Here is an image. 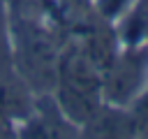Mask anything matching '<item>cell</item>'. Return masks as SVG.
Masks as SVG:
<instances>
[{
  "label": "cell",
  "instance_id": "6da1fadb",
  "mask_svg": "<svg viewBox=\"0 0 148 139\" xmlns=\"http://www.w3.org/2000/svg\"><path fill=\"white\" fill-rule=\"evenodd\" d=\"M56 81V102L62 109V114L76 125L90 120L102 107V74L97 72V65L90 60L86 51L62 53V58L58 60Z\"/></svg>",
  "mask_w": 148,
  "mask_h": 139
},
{
  "label": "cell",
  "instance_id": "7a4b0ae2",
  "mask_svg": "<svg viewBox=\"0 0 148 139\" xmlns=\"http://www.w3.org/2000/svg\"><path fill=\"white\" fill-rule=\"evenodd\" d=\"M21 120L18 139H81L76 134V123L69 120L53 100L32 104Z\"/></svg>",
  "mask_w": 148,
  "mask_h": 139
}]
</instances>
